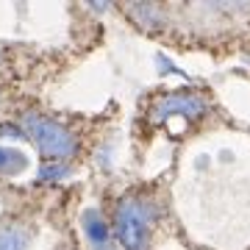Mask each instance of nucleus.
Here are the masks:
<instances>
[{"label": "nucleus", "instance_id": "obj_4", "mask_svg": "<svg viewBox=\"0 0 250 250\" xmlns=\"http://www.w3.org/2000/svg\"><path fill=\"white\" fill-rule=\"evenodd\" d=\"M83 231H86L89 242L95 245V250H106V245H108V225L103 223V217H100L98 208H89V211L83 214Z\"/></svg>", "mask_w": 250, "mask_h": 250}, {"label": "nucleus", "instance_id": "obj_3", "mask_svg": "<svg viewBox=\"0 0 250 250\" xmlns=\"http://www.w3.org/2000/svg\"><path fill=\"white\" fill-rule=\"evenodd\" d=\"M206 111V100L197 98V95H167L161 98L153 108V117L156 120H164V117L172 114H184V117H197Z\"/></svg>", "mask_w": 250, "mask_h": 250}, {"label": "nucleus", "instance_id": "obj_1", "mask_svg": "<svg viewBox=\"0 0 250 250\" xmlns=\"http://www.w3.org/2000/svg\"><path fill=\"white\" fill-rule=\"evenodd\" d=\"M153 211L156 208L147 200H139V197H128L117 206L114 231L125 250H147Z\"/></svg>", "mask_w": 250, "mask_h": 250}, {"label": "nucleus", "instance_id": "obj_2", "mask_svg": "<svg viewBox=\"0 0 250 250\" xmlns=\"http://www.w3.org/2000/svg\"><path fill=\"white\" fill-rule=\"evenodd\" d=\"M22 128L28 131V136L36 142V147L45 153L47 159H70L75 156V136L64 128V125L47 120L39 114H25L22 117Z\"/></svg>", "mask_w": 250, "mask_h": 250}, {"label": "nucleus", "instance_id": "obj_6", "mask_svg": "<svg viewBox=\"0 0 250 250\" xmlns=\"http://www.w3.org/2000/svg\"><path fill=\"white\" fill-rule=\"evenodd\" d=\"M28 233L22 228H0V250H25Z\"/></svg>", "mask_w": 250, "mask_h": 250}, {"label": "nucleus", "instance_id": "obj_5", "mask_svg": "<svg viewBox=\"0 0 250 250\" xmlns=\"http://www.w3.org/2000/svg\"><path fill=\"white\" fill-rule=\"evenodd\" d=\"M28 167L25 153L14 150V147H0V175H17Z\"/></svg>", "mask_w": 250, "mask_h": 250}]
</instances>
